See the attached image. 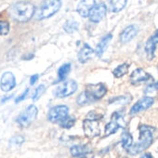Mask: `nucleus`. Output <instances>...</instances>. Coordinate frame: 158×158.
<instances>
[{
    "label": "nucleus",
    "mask_w": 158,
    "mask_h": 158,
    "mask_svg": "<svg viewBox=\"0 0 158 158\" xmlns=\"http://www.w3.org/2000/svg\"><path fill=\"white\" fill-rule=\"evenodd\" d=\"M139 140L135 144H133L128 150V153L134 155L138 154L140 152L146 150L152 142L153 140V131L154 128L146 125H142L139 128Z\"/></svg>",
    "instance_id": "1"
},
{
    "label": "nucleus",
    "mask_w": 158,
    "mask_h": 158,
    "mask_svg": "<svg viewBox=\"0 0 158 158\" xmlns=\"http://www.w3.org/2000/svg\"><path fill=\"white\" fill-rule=\"evenodd\" d=\"M107 92L106 87L100 83L96 85H88L84 92H82L77 98V103L84 105L98 100H101Z\"/></svg>",
    "instance_id": "2"
},
{
    "label": "nucleus",
    "mask_w": 158,
    "mask_h": 158,
    "mask_svg": "<svg viewBox=\"0 0 158 158\" xmlns=\"http://www.w3.org/2000/svg\"><path fill=\"white\" fill-rule=\"evenodd\" d=\"M10 14L12 19L20 23H25L31 20L35 14V6L29 2H17L11 6Z\"/></svg>",
    "instance_id": "3"
},
{
    "label": "nucleus",
    "mask_w": 158,
    "mask_h": 158,
    "mask_svg": "<svg viewBox=\"0 0 158 158\" xmlns=\"http://www.w3.org/2000/svg\"><path fill=\"white\" fill-rule=\"evenodd\" d=\"M61 3L60 0H45L36 13L37 20H43L53 16L60 9Z\"/></svg>",
    "instance_id": "4"
},
{
    "label": "nucleus",
    "mask_w": 158,
    "mask_h": 158,
    "mask_svg": "<svg viewBox=\"0 0 158 158\" xmlns=\"http://www.w3.org/2000/svg\"><path fill=\"white\" fill-rule=\"evenodd\" d=\"M37 113V108L35 105H30L17 117L16 121L22 127H27L35 120Z\"/></svg>",
    "instance_id": "5"
},
{
    "label": "nucleus",
    "mask_w": 158,
    "mask_h": 158,
    "mask_svg": "<svg viewBox=\"0 0 158 158\" xmlns=\"http://www.w3.org/2000/svg\"><path fill=\"white\" fill-rule=\"evenodd\" d=\"M125 127V120L123 115L120 113L115 112L113 114L111 121L105 126V129H104L105 136H110L115 133L120 127Z\"/></svg>",
    "instance_id": "6"
},
{
    "label": "nucleus",
    "mask_w": 158,
    "mask_h": 158,
    "mask_svg": "<svg viewBox=\"0 0 158 158\" xmlns=\"http://www.w3.org/2000/svg\"><path fill=\"white\" fill-rule=\"evenodd\" d=\"M77 90V83L73 80H68L60 84L55 90V96L58 98H65L73 95Z\"/></svg>",
    "instance_id": "7"
},
{
    "label": "nucleus",
    "mask_w": 158,
    "mask_h": 158,
    "mask_svg": "<svg viewBox=\"0 0 158 158\" xmlns=\"http://www.w3.org/2000/svg\"><path fill=\"white\" fill-rule=\"evenodd\" d=\"M69 115V108L65 105H58L48 112V120L52 123H60Z\"/></svg>",
    "instance_id": "8"
},
{
    "label": "nucleus",
    "mask_w": 158,
    "mask_h": 158,
    "mask_svg": "<svg viewBox=\"0 0 158 158\" xmlns=\"http://www.w3.org/2000/svg\"><path fill=\"white\" fill-rule=\"evenodd\" d=\"M83 129L85 132V135L89 138H94L100 135V125L98 120L91 119V118H86L83 121Z\"/></svg>",
    "instance_id": "9"
},
{
    "label": "nucleus",
    "mask_w": 158,
    "mask_h": 158,
    "mask_svg": "<svg viewBox=\"0 0 158 158\" xmlns=\"http://www.w3.org/2000/svg\"><path fill=\"white\" fill-rule=\"evenodd\" d=\"M106 11H107L106 5L104 3H98L90 10L89 18L90 22H92V23H100L105 17Z\"/></svg>",
    "instance_id": "10"
},
{
    "label": "nucleus",
    "mask_w": 158,
    "mask_h": 158,
    "mask_svg": "<svg viewBox=\"0 0 158 158\" xmlns=\"http://www.w3.org/2000/svg\"><path fill=\"white\" fill-rule=\"evenodd\" d=\"M153 104V99L152 97H144L139 100L130 109V114H136L150 108Z\"/></svg>",
    "instance_id": "11"
},
{
    "label": "nucleus",
    "mask_w": 158,
    "mask_h": 158,
    "mask_svg": "<svg viewBox=\"0 0 158 158\" xmlns=\"http://www.w3.org/2000/svg\"><path fill=\"white\" fill-rule=\"evenodd\" d=\"M157 45H158V30L155 31L152 35V36L149 37L148 41L146 42L145 52L147 54L148 60H152L154 58V54H155Z\"/></svg>",
    "instance_id": "12"
},
{
    "label": "nucleus",
    "mask_w": 158,
    "mask_h": 158,
    "mask_svg": "<svg viewBox=\"0 0 158 158\" xmlns=\"http://www.w3.org/2000/svg\"><path fill=\"white\" fill-rule=\"evenodd\" d=\"M16 85V80H15V76L12 73L7 72L5 73L2 77H1V81H0V87L1 89L5 92L10 91L11 89H14Z\"/></svg>",
    "instance_id": "13"
},
{
    "label": "nucleus",
    "mask_w": 158,
    "mask_h": 158,
    "mask_svg": "<svg viewBox=\"0 0 158 158\" xmlns=\"http://www.w3.org/2000/svg\"><path fill=\"white\" fill-rule=\"evenodd\" d=\"M96 5L95 0H80L76 7L77 13L83 18H87L89 15L90 10Z\"/></svg>",
    "instance_id": "14"
},
{
    "label": "nucleus",
    "mask_w": 158,
    "mask_h": 158,
    "mask_svg": "<svg viewBox=\"0 0 158 158\" xmlns=\"http://www.w3.org/2000/svg\"><path fill=\"white\" fill-rule=\"evenodd\" d=\"M152 78V76L145 72L142 68H138L135 71H133V73L130 75V82L135 85V84H139L142 82H146L149 81Z\"/></svg>",
    "instance_id": "15"
},
{
    "label": "nucleus",
    "mask_w": 158,
    "mask_h": 158,
    "mask_svg": "<svg viewBox=\"0 0 158 158\" xmlns=\"http://www.w3.org/2000/svg\"><path fill=\"white\" fill-rule=\"evenodd\" d=\"M138 26L135 25V24H132V25H129L127 26V28H125L123 30V32L120 34V41L123 43V44H126V43H128L130 42L138 34Z\"/></svg>",
    "instance_id": "16"
},
{
    "label": "nucleus",
    "mask_w": 158,
    "mask_h": 158,
    "mask_svg": "<svg viewBox=\"0 0 158 158\" xmlns=\"http://www.w3.org/2000/svg\"><path fill=\"white\" fill-rule=\"evenodd\" d=\"M93 54H94V49L88 44H85L81 48V50L79 51L78 60L81 63H85L92 58Z\"/></svg>",
    "instance_id": "17"
},
{
    "label": "nucleus",
    "mask_w": 158,
    "mask_h": 158,
    "mask_svg": "<svg viewBox=\"0 0 158 158\" xmlns=\"http://www.w3.org/2000/svg\"><path fill=\"white\" fill-rule=\"evenodd\" d=\"M113 38V35L112 34H108L106 35L105 36H103L102 38V40L99 42V44L97 45V48H96V55L99 56V57H102V54L104 53V51L106 50L111 39Z\"/></svg>",
    "instance_id": "18"
},
{
    "label": "nucleus",
    "mask_w": 158,
    "mask_h": 158,
    "mask_svg": "<svg viewBox=\"0 0 158 158\" xmlns=\"http://www.w3.org/2000/svg\"><path fill=\"white\" fill-rule=\"evenodd\" d=\"M121 143L124 149L127 151L133 145V138L128 131H124L121 136Z\"/></svg>",
    "instance_id": "19"
},
{
    "label": "nucleus",
    "mask_w": 158,
    "mask_h": 158,
    "mask_svg": "<svg viewBox=\"0 0 158 158\" xmlns=\"http://www.w3.org/2000/svg\"><path fill=\"white\" fill-rule=\"evenodd\" d=\"M71 153L73 156H79L84 153L89 152V147L88 145H74L71 148Z\"/></svg>",
    "instance_id": "20"
},
{
    "label": "nucleus",
    "mask_w": 158,
    "mask_h": 158,
    "mask_svg": "<svg viewBox=\"0 0 158 158\" xmlns=\"http://www.w3.org/2000/svg\"><path fill=\"white\" fill-rule=\"evenodd\" d=\"M127 0H111L110 1V8L113 12H119L122 10L126 5Z\"/></svg>",
    "instance_id": "21"
},
{
    "label": "nucleus",
    "mask_w": 158,
    "mask_h": 158,
    "mask_svg": "<svg viewBox=\"0 0 158 158\" xmlns=\"http://www.w3.org/2000/svg\"><path fill=\"white\" fill-rule=\"evenodd\" d=\"M128 67H129V64L125 62V63H122L120 64L119 66H117L114 71H113V73L115 77L119 78V77H122L123 75L127 74V72H128Z\"/></svg>",
    "instance_id": "22"
},
{
    "label": "nucleus",
    "mask_w": 158,
    "mask_h": 158,
    "mask_svg": "<svg viewBox=\"0 0 158 158\" xmlns=\"http://www.w3.org/2000/svg\"><path fill=\"white\" fill-rule=\"evenodd\" d=\"M71 71V64L70 63H64L63 65H61L60 68H59V71H58V76H59V80L60 81H62L66 78V76L69 74Z\"/></svg>",
    "instance_id": "23"
},
{
    "label": "nucleus",
    "mask_w": 158,
    "mask_h": 158,
    "mask_svg": "<svg viewBox=\"0 0 158 158\" xmlns=\"http://www.w3.org/2000/svg\"><path fill=\"white\" fill-rule=\"evenodd\" d=\"M78 27H79V24L77 22L75 21H73V20H69L67 21L64 25H63V29L66 33L68 34H73L74 32H76L78 30Z\"/></svg>",
    "instance_id": "24"
},
{
    "label": "nucleus",
    "mask_w": 158,
    "mask_h": 158,
    "mask_svg": "<svg viewBox=\"0 0 158 158\" xmlns=\"http://www.w3.org/2000/svg\"><path fill=\"white\" fill-rule=\"evenodd\" d=\"M74 123H75V118L68 115L66 118H64L62 121L60 122V125L63 128H71L74 125Z\"/></svg>",
    "instance_id": "25"
},
{
    "label": "nucleus",
    "mask_w": 158,
    "mask_h": 158,
    "mask_svg": "<svg viewBox=\"0 0 158 158\" xmlns=\"http://www.w3.org/2000/svg\"><path fill=\"white\" fill-rule=\"evenodd\" d=\"M24 141V138L22 136H14L10 140V148H17L21 146Z\"/></svg>",
    "instance_id": "26"
},
{
    "label": "nucleus",
    "mask_w": 158,
    "mask_h": 158,
    "mask_svg": "<svg viewBox=\"0 0 158 158\" xmlns=\"http://www.w3.org/2000/svg\"><path fill=\"white\" fill-rule=\"evenodd\" d=\"M45 90H46V87H45L44 85L38 86V87L36 88V89L35 90V93H34V95H33V97H32L33 101H37V100L43 95V93L45 92Z\"/></svg>",
    "instance_id": "27"
},
{
    "label": "nucleus",
    "mask_w": 158,
    "mask_h": 158,
    "mask_svg": "<svg viewBox=\"0 0 158 158\" xmlns=\"http://www.w3.org/2000/svg\"><path fill=\"white\" fill-rule=\"evenodd\" d=\"M10 32V25L7 22L0 21V35H6Z\"/></svg>",
    "instance_id": "28"
},
{
    "label": "nucleus",
    "mask_w": 158,
    "mask_h": 158,
    "mask_svg": "<svg viewBox=\"0 0 158 158\" xmlns=\"http://www.w3.org/2000/svg\"><path fill=\"white\" fill-rule=\"evenodd\" d=\"M150 91H151V92H152V91H158V83L150 85V86L145 89V93H149Z\"/></svg>",
    "instance_id": "29"
},
{
    "label": "nucleus",
    "mask_w": 158,
    "mask_h": 158,
    "mask_svg": "<svg viewBox=\"0 0 158 158\" xmlns=\"http://www.w3.org/2000/svg\"><path fill=\"white\" fill-rule=\"evenodd\" d=\"M28 93H29V89H26L25 90H24V92L21 95V96H19L17 99H16V101H15V102L16 103H18V102H22V101H23L25 98H26V96L28 95Z\"/></svg>",
    "instance_id": "30"
},
{
    "label": "nucleus",
    "mask_w": 158,
    "mask_h": 158,
    "mask_svg": "<svg viewBox=\"0 0 158 158\" xmlns=\"http://www.w3.org/2000/svg\"><path fill=\"white\" fill-rule=\"evenodd\" d=\"M38 77H39V75H38V74H35V75L31 76V79H30V84H31V85H35V82L38 80Z\"/></svg>",
    "instance_id": "31"
},
{
    "label": "nucleus",
    "mask_w": 158,
    "mask_h": 158,
    "mask_svg": "<svg viewBox=\"0 0 158 158\" xmlns=\"http://www.w3.org/2000/svg\"><path fill=\"white\" fill-rule=\"evenodd\" d=\"M75 158H93V154L90 152H87V153H84L82 155L75 156Z\"/></svg>",
    "instance_id": "32"
},
{
    "label": "nucleus",
    "mask_w": 158,
    "mask_h": 158,
    "mask_svg": "<svg viewBox=\"0 0 158 158\" xmlns=\"http://www.w3.org/2000/svg\"><path fill=\"white\" fill-rule=\"evenodd\" d=\"M139 158H153L152 157V155L151 154V153H149V152H147V153H144L142 156H140Z\"/></svg>",
    "instance_id": "33"
}]
</instances>
